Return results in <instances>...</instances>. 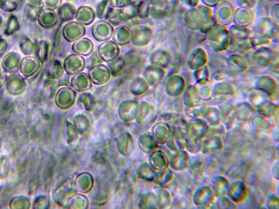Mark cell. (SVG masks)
<instances>
[{
  "instance_id": "obj_17",
  "label": "cell",
  "mask_w": 279,
  "mask_h": 209,
  "mask_svg": "<svg viewBox=\"0 0 279 209\" xmlns=\"http://www.w3.org/2000/svg\"><path fill=\"white\" fill-rule=\"evenodd\" d=\"M143 77L151 86L156 84L163 76V71L157 66L149 65L143 72Z\"/></svg>"
},
{
  "instance_id": "obj_32",
  "label": "cell",
  "mask_w": 279,
  "mask_h": 209,
  "mask_svg": "<svg viewBox=\"0 0 279 209\" xmlns=\"http://www.w3.org/2000/svg\"><path fill=\"white\" fill-rule=\"evenodd\" d=\"M63 0H41V5L47 9L56 10L62 4Z\"/></svg>"
},
{
  "instance_id": "obj_5",
  "label": "cell",
  "mask_w": 279,
  "mask_h": 209,
  "mask_svg": "<svg viewBox=\"0 0 279 209\" xmlns=\"http://www.w3.org/2000/svg\"><path fill=\"white\" fill-rule=\"evenodd\" d=\"M88 74L92 83L98 86L105 84L112 78L108 66L102 63L92 66L89 69Z\"/></svg>"
},
{
  "instance_id": "obj_29",
  "label": "cell",
  "mask_w": 279,
  "mask_h": 209,
  "mask_svg": "<svg viewBox=\"0 0 279 209\" xmlns=\"http://www.w3.org/2000/svg\"><path fill=\"white\" fill-rule=\"evenodd\" d=\"M18 0H0V10L7 13H13L18 9Z\"/></svg>"
},
{
  "instance_id": "obj_11",
  "label": "cell",
  "mask_w": 279,
  "mask_h": 209,
  "mask_svg": "<svg viewBox=\"0 0 279 209\" xmlns=\"http://www.w3.org/2000/svg\"><path fill=\"white\" fill-rule=\"evenodd\" d=\"M59 19L54 10L44 8L40 13L37 22L39 26L49 29L54 28L58 23Z\"/></svg>"
},
{
  "instance_id": "obj_18",
  "label": "cell",
  "mask_w": 279,
  "mask_h": 209,
  "mask_svg": "<svg viewBox=\"0 0 279 209\" xmlns=\"http://www.w3.org/2000/svg\"><path fill=\"white\" fill-rule=\"evenodd\" d=\"M56 10L59 20L65 22L71 21L75 18L77 9L73 4L65 3L62 4Z\"/></svg>"
},
{
  "instance_id": "obj_13",
  "label": "cell",
  "mask_w": 279,
  "mask_h": 209,
  "mask_svg": "<svg viewBox=\"0 0 279 209\" xmlns=\"http://www.w3.org/2000/svg\"><path fill=\"white\" fill-rule=\"evenodd\" d=\"M124 14L123 25L133 29L138 26L140 23V19L137 13L136 5L126 4L121 8Z\"/></svg>"
},
{
  "instance_id": "obj_31",
  "label": "cell",
  "mask_w": 279,
  "mask_h": 209,
  "mask_svg": "<svg viewBox=\"0 0 279 209\" xmlns=\"http://www.w3.org/2000/svg\"><path fill=\"white\" fill-rule=\"evenodd\" d=\"M163 3H156L151 5L150 7V16L155 19H159L163 18L165 10Z\"/></svg>"
},
{
  "instance_id": "obj_34",
  "label": "cell",
  "mask_w": 279,
  "mask_h": 209,
  "mask_svg": "<svg viewBox=\"0 0 279 209\" xmlns=\"http://www.w3.org/2000/svg\"><path fill=\"white\" fill-rule=\"evenodd\" d=\"M102 62L98 53L97 52H93L86 60V68L89 69L93 66L102 63Z\"/></svg>"
},
{
  "instance_id": "obj_16",
  "label": "cell",
  "mask_w": 279,
  "mask_h": 209,
  "mask_svg": "<svg viewBox=\"0 0 279 209\" xmlns=\"http://www.w3.org/2000/svg\"><path fill=\"white\" fill-rule=\"evenodd\" d=\"M131 30L125 25H119L115 29L112 37L113 40L118 46L128 45L131 41Z\"/></svg>"
},
{
  "instance_id": "obj_33",
  "label": "cell",
  "mask_w": 279,
  "mask_h": 209,
  "mask_svg": "<svg viewBox=\"0 0 279 209\" xmlns=\"http://www.w3.org/2000/svg\"><path fill=\"white\" fill-rule=\"evenodd\" d=\"M79 100L87 108H90L94 105V98H93L92 95L90 93L82 94L80 96Z\"/></svg>"
},
{
  "instance_id": "obj_38",
  "label": "cell",
  "mask_w": 279,
  "mask_h": 209,
  "mask_svg": "<svg viewBox=\"0 0 279 209\" xmlns=\"http://www.w3.org/2000/svg\"><path fill=\"white\" fill-rule=\"evenodd\" d=\"M140 0H125L126 4H131L136 5Z\"/></svg>"
},
{
  "instance_id": "obj_36",
  "label": "cell",
  "mask_w": 279,
  "mask_h": 209,
  "mask_svg": "<svg viewBox=\"0 0 279 209\" xmlns=\"http://www.w3.org/2000/svg\"><path fill=\"white\" fill-rule=\"evenodd\" d=\"M109 2L115 8H123L126 4L125 0H109Z\"/></svg>"
},
{
  "instance_id": "obj_30",
  "label": "cell",
  "mask_w": 279,
  "mask_h": 209,
  "mask_svg": "<svg viewBox=\"0 0 279 209\" xmlns=\"http://www.w3.org/2000/svg\"><path fill=\"white\" fill-rule=\"evenodd\" d=\"M124 14L122 8H115L111 17L107 20L113 27H118L124 21Z\"/></svg>"
},
{
  "instance_id": "obj_42",
  "label": "cell",
  "mask_w": 279,
  "mask_h": 209,
  "mask_svg": "<svg viewBox=\"0 0 279 209\" xmlns=\"http://www.w3.org/2000/svg\"><path fill=\"white\" fill-rule=\"evenodd\" d=\"M66 1L70 2V1H72V0H66Z\"/></svg>"
},
{
  "instance_id": "obj_10",
  "label": "cell",
  "mask_w": 279,
  "mask_h": 209,
  "mask_svg": "<svg viewBox=\"0 0 279 209\" xmlns=\"http://www.w3.org/2000/svg\"><path fill=\"white\" fill-rule=\"evenodd\" d=\"M71 86L79 92H83L90 90L92 87V83L88 74L81 72L73 75L70 81Z\"/></svg>"
},
{
  "instance_id": "obj_20",
  "label": "cell",
  "mask_w": 279,
  "mask_h": 209,
  "mask_svg": "<svg viewBox=\"0 0 279 209\" xmlns=\"http://www.w3.org/2000/svg\"><path fill=\"white\" fill-rule=\"evenodd\" d=\"M44 7L41 5H36L27 3L24 8V16L25 19L31 22H37L38 16Z\"/></svg>"
},
{
  "instance_id": "obj_41",
  "label": "cell",
  "mask_w": 279,
  "mask_h": 209,
  "mask_svg": "<svg viewBox=\"0 0 279 209\" xmlns=\"http://www.w3.org/2000/svg\"><path fill=\"white\" fill-rule=\"evenodd\" d=\"M3 73L1 71H0V82H1L2 80L3 79Z\"/></svg>"
},
{
  "instance_id": "obj_22",
  "label": "cell",
  "mask_w": 279,
  "mask_h": 209,
  "mask_svg": "<svg viewBox=\"0 0 279 209\" xmlns=\"http://www.w3.org/2000/svg\"><path fill=\"white\" fill-rule=\"evenodd\" d=\"M123 58L126 66H130L131 68L138 67L143 61L142 54L134 50L126 53Z\"/></svg>"
},
{
  "instance_id": "obj_9",
  "label": "cell",
  "mask_w": 279,
  "mask_h": 209,
  "mask_svg": "<svg viewBox=\"0 0 279 209\" xmlns=\"http://www.w3.org/2000/svg\"><path fill=\"white\" fill-rule=\"evenodd\" d=\"M75 90L69 87H62L58 90L56 96L57 105L63 108L71 107L75 101Z\"/></svg>"
},
{
  "instance_id": "obj_12",
  "label": "cell",
  "mask_w": 279,
  "mask_h": 209,
  "mask_svg": "<svg viewBox=\"0 0 279 209\" xmlns=\"http://www.w3.org/2000/svg\"><path fill=\"white\" fill-rule=\"evenodd\" d=\"M96 16V13L92 8L81 6L76 11L75 18L83 26H89L94 22Z\"/></svg>"
},
{
  "instance_id": "obj_24",
  "label": "cell",
  "mask_w": 279,
  "mask_h": 209,
  "mask_svg": "<svg viewBox=\"0 0 279 209\" xmlns=\"http://www.w3.org/2000/svg\"><path fill=\"white\" fill-rule=\"evenodd\" d=\"M20 29V24L18 17L15 15H10L5 25L4 35L12 36L18 32Z\"/></svg>"
},
{
  "instance_id": "obj_14",
  "label": "cell",
  "mask_w": 279,
  "mask_h": 209,
  "mask_svg": "<svg viewBox=\"0 0 279 209\" xmlns=\"http://www.w3.org/2000/svg\"><path fill=\"white\" fill-rule=\"evenodd\" d=\"M94 43L87 37H82L74 41L72 47L74 53L85 57L89 56L94 52Z\"/></svg>"
},
{
  "instance_id": "obj_37",
  "label": "cell",
  "mask_w": 279,
  "mask_h": 209,
  "mask_svg": "<svg viewBox=\"0 0 279 209\" xmlns=\"http://www.w3.org/2000/svg\"><path fill=\"white\" fill-rule=\"evenodd\" d=\"M28 1L29 3L32 4L41 5V0H28Z\"/></svg>"
},
{
  "instance_id": "obj_7",
  "label": "cell",
  "mask_w": 279,
  "mask_h": 209,
  "mask_svg": "<svg viewBox=\"0 0 279 209\" xmlns=\"http://www.w3.org/2000/svg\"><path fill=\"white\" fill-rule=\"evenodd\" d=\"M42 63L35 56H25L22 58L19 71L23 76L30 78L39 72Z\"/></svg>"
},
{
  "instance_id": "obj_39",
  "label": "cell",
  "mask_w": 279,
  "mask_h": 209,
  "mask_svg": "<svg viewBox=\"0 0 279 209\" xmlns=\"http://www.w3.org/2000/svg\"><path fill=\"white\" fill-rule=\"evenodd\" d=\"M145 1L151 6L158 3L157 0H145Z\"/></svg>"
},
{
  "instance_id": "obj_26",
  "label": "cell",
  "mask_w": 279,
  "mask_h": 209,
  "mask_svg": "<svg viewBox=\"0 0 279 209\" xmlns=\"http://www.w3.org/2000/svg\"><path fill=\"white\" fill-rule=\"evenodd\" d=\"M151 65L157 66L160 68L165 67L167 63V54L162 50H156L149 57Z\"/></svg>"
},
{
  "instance_id": "obj_27",
  "label": "cell",
  "mask_w": 279,
  "mask_h": 209,
  "mask_svg": "<svg viewBox=\"0 0 279 209\" xmlns=\"http://www.w3.org/2000/svg\"><path fill=\"white\" fill-rule=\"evenodd\" d=\"M108 68L111 71L112 76H119L125 69L126 64L122 57H118L115 61L108 63Z\"/></svg>"
},
{
  "instance_id": "obj_3",
  "label": "cell",
  "mask_w": 279,
  "mask_h": 209,
  "mask_svg": "<svg viewBox=\"0 0 279 209\" xmlns=\"http://www.w3.org/2000/svg\"><path fill=\"white\" fill-rule=\"evenodd\" d=\"M97 51L100 59L107 63L115 61L120 55V47L113 40L101 42Z\"/></svg>"
},
{
  "instance_id": "obj_25",
  "label": "cell",
  "mask_w": 279,
  "mask_h": 209,
  "mask_svg": "<svg viewBox=\"0 0 279 209\" xmlns=\"http://www.w3.org/2000/svg\"><path fill=\"white\" fill-rule=\"evenodd\" d=\"M19 46L20 51L25 56H31L35 54L37 43L29 37L23 36L20 38Z\"/></svg>"
},
{
  "instance_id": "obj_6",
  "label": "cell",
  "mask_w": 279,
  "mask_h": 209,
  "mask_svg": "<svg viewBox=\"0 0 279 209\" xmlns=\"http://www.w3.org/2000/svg\"><path fill=\"white\" fill-rule=\"evenodd\" d=\"M86 33L85 26L74 21L66 24L62 30L63 38L69 43H74V41L85 36Z\"/></svg>"
},
{
  "instance_id": "obj_8",
  "label": "cell",
  "mask_w": 279,
  "mask_h": 209,
  "mask_svg": "<svg viewBox=\"0 0 279 209\" xmlns=\"http://www.w3.org/2000/svg\"><path fill=\"white\" fill-rule=\"evenodd\" d=\"M22 57L19 54L12 52L6 55L2 61L4 72L7 74L17 73L19 71Z\"/></svg>"
},
{
  "instance_id": "obj_28",
  "label": "cell",
  "mask_w": 279,
  "mask_h": 209,
  "mask_svg": "<svg viewBox=\"0 0 279 209\" xmlns=\"http://www.w3.org/2000/svg\"><path fill=\"white\" fill-rule=\"evenodd\" d=\"M151 5L146 3L145 0H140L136 4V11L140 19L144 20L148 19L150 16Z\"/></svg>"
},
{
  "instance_id": "obj_1",
  "label": "cell",
  "mask_w": 279,
  "mask_h": 209,
  "mask_svg": "<svg viewBox=\"0 0 279 209\" xmlns=\"http://www.w3.org/2000/svg\"><path fill=\"white\" fill-rule=\"evenodd\" d=\"M153 37V31L150 28L138 25L132 29L131 43L135 47H143L148 45Z\"/></svg>"
},
{
  "instance_id": "obj_23",
  "label": "cell",
  "mask_w": 279,
  "mask_h": 209,
  "mask_svg": "<svg viewBox=\"0 0 279 209\" xmlns=\"http://www.w3.org/2000/svg\"><path fill=\"white\" fill-rule=\"evenodd\" d=\"M149 88V85L144 78L137 77L131 83V92L134 96H139L144 94Z\"/></svg>"
},
{
  "instance_id": "obj_21",
  "label": "cell",
  "mask_w": 279,
  "mask_h": 209,
  "mask_svg": "<svg viewBox=\"0 0 279 209\" xmlns=\"http://www.w3.org/2000/svg\"><path fill=\"white\" fill-rule=\"evenodd\" d=\"M50 50V43L45 39H41L37 43L35 56L39 61L44 64L49 59Z\"/></svg>"
},
{
  "instance_id": "obj_2",
  "label": "cell",
  "mask_w": 279,
  "mask_h": 209,
  "mask_svg": "<svg viewBox=\"0 0 279 209\" xmlns=\"http://www.w3.org/2000/svg\"><path fill=\"white\" fill-rule=\"evenodd\" d=\"M65 72L70 76L82 72L86 68V60L78 54H72L65 58L63 63Z\"/></svg>"
},
{
  "instance_id": "obj_15",
  "label": "cell",
  "mask_w": 279,
  "mask_h": 209,
  "mask_svg": "<svg viewBox=\"0 0 279 209\" xmlns=\"http://www.w3.org/2000/svg\"><path fill=\"white\" fill-rule=\"evenodd\" d=\"M45 73L47 79L53 80L60 79L65 73L63 63L58 59L50 61L46 66Z\"/></svg>"
},
{
  "instance_id": "obj_40",
  "label": "cell",
  "mask_w": 279,
  "mask_h": 209,
  "mask_svg": "<svg viewBox=\"0 0 279 209\" xmlns=\"http://www.w3.org/2000/svg\"><path fill=\"white\" fill-rule=\"evenodd\" d=\"M3 22H4L3 17L2 15L1 14H0V28H2V25L3 24Z\"/></svg>"
},
{
  "instance_id": "obj_35",
  "label": "cell",
  "mask_w": 279,
  "mask_h": 209,
  "mask_svg": "<svg viewBox=\"0 0 279 209\" xmlns=\"http://www.w3.org/2000/svg\"><path fill=\"white\" fill-rule=\"evenodd\" d=\"M8 47V44L7 40L2 37H0V58H2L5 55V54L7 52Z\"/></svg>"
},
{
  "instance_id": "obj_4",
  "label": "cell",
  "mask_w": 279,
  "mask_h": 209,
  "mask_svg": "<svg viewBox=\"0 0 279 209\" xmlns=\"http://www.w3.org/2000/svg\"><path fill=\"white\" fill-rule=\"evenodd\" d=\"M114 28L113 25L105 20H99L97 21L91 29V33L94 37L99 42L111 39Z\"/></svg>"
},
{
  "instance_id": "obj_19",
  "label": "cell",
  "mask_w": 279,
  "mask_h": 209,
  "mask_svg": "<svg viewBox=\"0 0 279 209\" xmlns=\"http://www.w3.org/2000/svg\"><path fill=\"white\" fill-rule=\"evenodd\" d=\"M114 9L109 0H101L97 6L96 15L99 20H108Z\"/></svg>"
}]
</instances>
